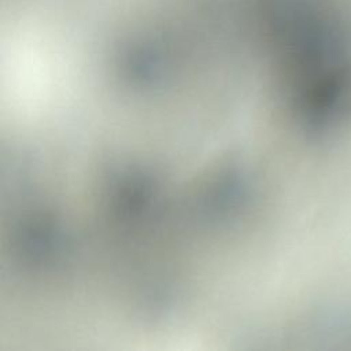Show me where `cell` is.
Returning a JSON list of instances; mask_svg holds the SVG:
<instances>
[{"label": "cell", "mask_w": 351, "mask_h": 351, "mask_svg": "<svg viewBox=\"0 0 351 351\" xmlns=\"http://www.w3.org/2000/svg\"><path fill=\"white\" fill-rule=\"evenodd\" d=\"M295 99H296V98H295ZM298 100H299V99H298ZM299 102H303V100H299ZM303 103H306V104H310V107H311V108H313V106H314V107H321V108H324V106H318V104L307 103V102H303ZM349 104H351V96H350V102H349ZM328 108H329V107H328Z\"/></svg>", "instance_id": "obj_1"}]
</instances>
